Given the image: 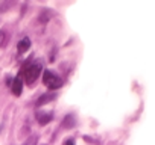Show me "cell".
Returning a JSON list of instances; mask_svg holds the SVG:
<instances>
[{"label": "cell", "mask_w": 155, "mask_h": 145, "mask_svg": "<svg viewBox=\"0 0 155 145\" xmlns=\"http://www.w3.org/2000/svg\"><path fill=\"white\" fill-rule=\"evenodd\" d=\"M9 86H11V91H12L14 95H20L21 91H23V79H21V76L18 74V76L9 83Z\"/></svg>", "instance_id": "cell-3"}, {"label": "cell", "mask_w": 155, "mask_h": 145, "mask_svg": "<svg viewBox=\"0 0 155 145\" xmlns=\"http://www.w3.org/2000/svg\"><path fill=\"white\" fill-rule=\"evenodd\" d=\"M49 9H43L41 11V15L38 17V20L41 21V23H47L49 21V18H50V12H47Z\"/></svg>", "instance_id": "cell-9"}, {"label": "cell", "mask_w": 155, "mask_h": 145, "mask_svg": "<svg viewBox=\"0 0 155 145\" xmlns=\"http://www.w3.org/2000/svg\"><path fill=\"white\" fill-rule=\"evenodd\" d=\"M8 42V33L6 30H0V48H3Z\"/></svg>", "instance_id": "cell-8"}, {"label": "cell", "mask_w": 155, "mask_h": 145, "mask_svg": "<svg viewBox=\"0 0 155 145\" xmlns=\"http://www.w3.org/2000/svg\"><path fill=\"white\" fill-rule=\"evenodd\" d=\"M65 145H74V139H67L65 140Z\"/></svg>", "instance_id": "cell-11"}, {"label": "cell", "mask_w": 155, "mask_h": 145, "mask_svg": "<svg viewBox=\"0 0 155 145\" xmlns=\"http://www.w3.org/2000/svg\"><path fill=\"white\" fill-rule=\"evenodd\" d=\"M76 125V119H74V115H65L64 116V119H62V122H61V127H64V128H71V127H74Z\"/></svg>", "instance_id": "cell-7"}, {"label": "cell", "mask_w": 155, "mask_h": 145, "mask_svg": "<svg viewBox=\"0 0 155 145\" xmlns=\"http://www.w3.org/2000/svg\"><path fill=\"white\" fill-rule=\"evenodd\" d=\"M29 48H31V39H29L28 36L21 38V39L18 41V44H17V51H18V54L26 53Z\"/></svg>", "instance_id": "cell-6"}, {"label": "cell", "mask_w": 155, "mask_h": 145, "mask_svg": "<svg viewBox=\"0 0 155 145\" xmlns=\"http://www.w3.org/2000/svg\"><path fill=\"white\" fill-rule=\"evenodd\" d=\"M52 119H53V113L52 112H38L37 113V121H38L40 125H47Z\"/></svg>", "instance_id": "cell-5"}, {"label": "cell", "mask_w": 155, "mask_h": 145, "mask_svg": "<svg viewBox=\"0 0 155 145\" xmlns=\"http://www.w3.org/2000/svg\"><path fill=\"white\" fill-rule=\"evenodd\" d=\"M37 140H38V136L34 134V136H31V139L28 140V145H37Z\"/></svg>", "instance_id": "cell-10"}, {"label": "cell", "mask_w": 155, "mask_h": 145, "mask_svg": "<svg viewBox=\"0 0 155 145\" xmlns=\"http://www.w3.org/2000/svg\"><path fill=\"white\" fill-rule=\"evenodd\" d=\"M41 71H43V68H41V63H40V62H31V63H26V65L21 68L20 76H23V79H25L26 83L32 85V83L40 77Z\"/></svg>", "instance_id": "cell-1"}, {"label": "cell", "mask_w": 155, "mask_h": 145, "mask_svg": "<svg viewBox=\"0 0 155 145\" xmlns=\"http://www.w3.org/2000/svg\"><path fill=\"white\" fill-rule=\"evenodd\" d=\"M55 98H56V94H55V92L43 94V95H40V97L37 98V101H35V106H37V107H41V106H44V104H47V103L53 101Z\"/></svg>", "instance_id": "cell-4"}, {"label": "cell", "mask_w": 155, "mask_h": 145, "mask_svg": "<svg viewBox=\"0 0 155 145\" xmlns=\"http://www.w3.org/2000/svg\"><path fill=\"white\" fill-rule=\"evenodd\" d=\"M43 83H44L46 88L50 89V91H56V89H59V88L62 86L61 77L56 76L55 72L50 71V69H46V71L43 72Z\"/></svg>", "instance_id": "cell-2"}]
</instances>
